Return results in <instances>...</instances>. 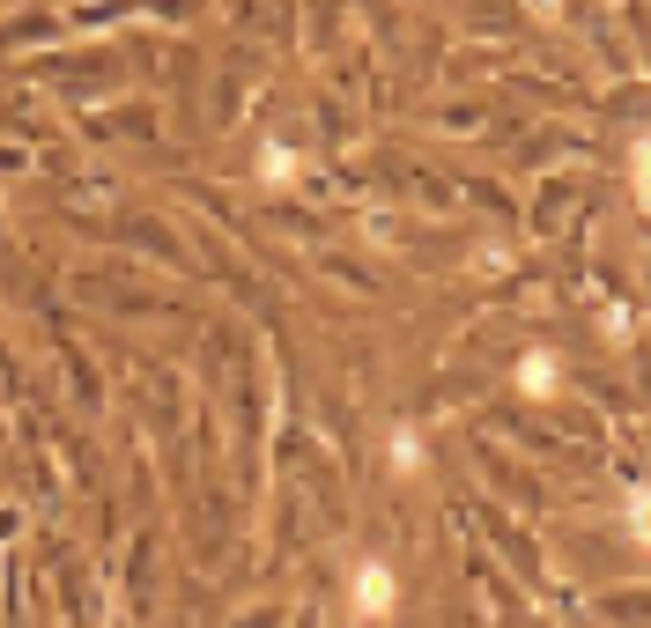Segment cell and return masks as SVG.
I'll use <instances>...</instances> for the list:
<instances>
[{
	"instance_id": "cell-2",
	"label": "cell",
	"mask_w": 651,
	"mask_h": 628,
	"mask_svg": "<svg viewBox=\"0 0 651 628\" xmlns=\"http://www.w3.org/2000/svg\"><path fill=\"white\" fill-rule=\"evenodd\" d=\"M555 377H563V370H555V355H548V348H533L526 363H519V385H526L533 400H548V392H555Z\"/></svg>"
},
{
	"instance_id": "cell-6",
	"label": "cell",
	"mask_w": 651,
	"mask_h": 628,
	"mask_svg": "<svg viewBox=\"0 0 651 628\" xmlns=\"http://www.w3.org/2000/svg\"><path fill=\"white\" fill-rule=\"evenodd\" d=\"M629 170H637V200L651 207V141H637V163H629Z\"/></svg>"
},
{
	"instance_id": "cell-4",
	"label": "cell",
	"mask_w": 651,
	"mask_h": 628,
	"mask_svg": "<svg viewBox=\"0 0 651 628\" xmlns=\"http://www.w3.org/2000/svg\"><path fill=\"white\" fill-rule=\"evenodd\" d=\"M259 178H267V185H289V178H297V156H289V148H267Z\"/></svg>"
},
{
	"instance_id": "cell-3",
	"label": "cell",
	"mask_w": 651,
	"mask_h": 628,
	"mask_svg": "<svg viewBox=\"0 0 651 628\" xmlns=\"http://www.w3.org/2000/svg\"><path fill=\"white\" fill-rule=\"evenodd\" d=\"M629 540L651 547V488H629Z\"/></svg>"
},
{
	"instance_id": "cell-1",
	"label": "cell",
	"mask_w": 651,
	"mask_h": 628,
	"mask_svg": "<svg viewBox=\"0 0 651 628\" xmlns=\"http://www.w3.org/2000/svg\"><path fill=\"white\" fill-rule=\"evenodd\" d=\"M393 599H401V592H393V570H385V562H363V570H355V606H363V614H385Z\"/></svg>"
},
{
	"instance_id": "cell-5",
	"label": "cell",
	"mask_w": 651,
	"mask_h": 628,
	"mask_svg": "<svg viewBox=\"0 0 651 628\" xmlns=\"http://www.w3.org/2000/svg\"><path fill=\"white\" fill-rule=\"evenodd\" d=\"M393 466H401V473H423V444H415V429L393 436Z\"/></svg>"
}]
</instances>
